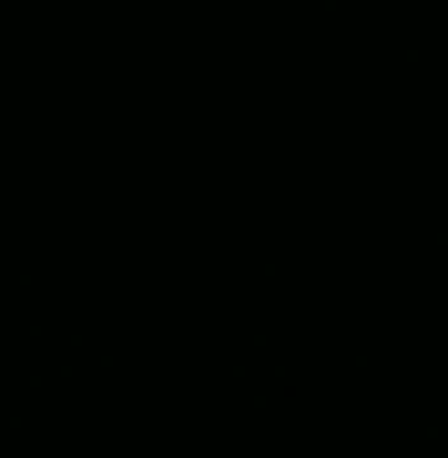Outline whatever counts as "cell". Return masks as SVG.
Masks as SVG:
<instances>
[]
</instances>
